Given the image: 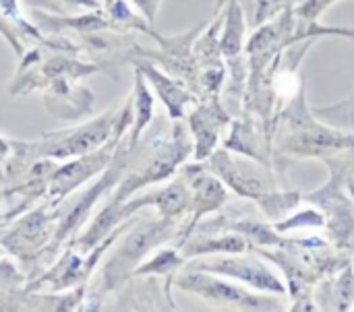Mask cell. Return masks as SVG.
<instances>
[{"label": "cell", "mask_w": 354, "mask_h": 312, "mask_svg": "<svg viewBox=\"0 0 354 312\" xmlns=\"http://www.w3.org/2000/svg\"><path fill=\"white\" fill-rule=\"evenodd\" d=\"M6 157H10V141H6V139L0 137V178H4L2 168H4Z\"/></svg>", "instance_id": "obj_14"}, {"label": "cell", "mask_w": 354, "mask_h": 312, "mask_svg": "<svg viewBox=\"0 0 354 312\" xmlns=\"http://www.w3.org/2000/svg\"><path fill=\"white\" fill-rule=\"evenodd\" d=\"M29 6H39L52 12H66V10H79V8H89L97 10L100 2L97 0H23Z\"/></svg>", "instance_id": "obj_11"}, {"label": "cell", "mask_w": 354, "mask_h": 312, "mask_svg": "<svg viewBox=\"0 0 354 312\" xmlns=\"http://www.w3.org/2000/svg\"><path fill=\"white\" fill-rule=\"evenodd\" d=\"M0 12L4 14L6 21L17 23V29H19V31H23V33H27V35H33V37H39V39H41V35H39V33L21 17V12H19V8H17V0H0Z\"/></svg>", "instance_id": "obj_12"}, {"label": "cell", "mask_w": 354, "mask_h": 312, "mask_svg": "<svg viewBox=\"0 0 354 312\" xmlns=\"http://www.w3.org/2000/svg\"><path fill=\"white\" fill-rule=\"evenodd\" d=\"M172 232V217H164L160 222L151 224H139L133 232L127 234L122 244L114 248L110 261L102 269V294L116 290L120 284H124L135 269L139 267L141 259L170 238Z\"/></svg>", "instance_id": "obj_2"}, {"label": "cell", "mask_w": 354, "mask_h": 312, "mask_svg": "<svg viewBox=\"0 0 354 312\" xmlns=\"http://www.w3.org/2000/svg\"><path fill=\"white\" fill-rule=\"evenodd\" d=\"M52 211H54V207L46 201L41 207L33 209L21 222H17L15 228L0 238V244L6 251H10L12 255L27 259L31 253L41 248V244L52 236V232H50Z\"/></svg>", "instance_id": "obj_4"}, {"label": "cell", "mask_w": 354, "mask_h": 312, "mask_svg": "<svg viewBox=\"0 0 354 312\" xmlns=\"http://www.w3.org/2000/svg\"><path fill=\"white\" fill-rule=\"evenodd\" d=\"M133 2L145 12V17H147L149 21H153V14H156V10H158L160 0H133Z\"/></svg>", "instance_id": "obj_13"}, {"label": "cell", "mask_w": 354, "mask_h": 312, "mask_svg": "<svg viewBox=\"0 0 354 312\" xmlns=\"http://www.w3.org/2000/svg\"><path fill=\"white\" fill-rule=\"evenodd\" d=\"M120 122V110L112 108L106 114H102L100 118L71 128V130H62V133H52L41 137L35 143H17L10 141V155L15 157L10 164H4V168H12V166H21V164H31L37 159H68V157H79L85 155L97 147H102L116 130Z\"/></svg>", "instance_id": "obj_1"}, {"label": "cell", "mask_w": 354, "mask_h": 312, "mask_svg": "<svg viewBox=\"0 0 354 312\" xmlns=\"http://www.w3.org/2000/svg\"><path fill=\"white\" fill-rule=\"evenodd\" d=\"M133 151H135V147H133L129 141L118 143V147H116V151H114L110 164L106 166L104 176H102L95 184H91V186L83 193V197L73 205V209L60 220V224H58V228H56V232H54V238H52V242H50V246H48V253L54 251V248H58L60 242H64L73 232L79 230V226L85 222V217H87L89 211L93 209V205H95V203H97V201H100V199H102L118 180H120V176L129 170V162H131V157H133Z\"/></svg>", "instance_id": "obj_3"}, {"label": "cell", "mask_w": 354, "mask_h": 312, "mask_svg": "<svg viewBox=\"0 0 354 312\" xmlns=\"http://www.w3.org/2000/svg\"><path fill=\"white\" fill-rule=\"evenodd\" d=\"M178 286L187 292L199 294L205 300L230 302V304H239V306H247V309H261L263 306V302L259 298H253L247 292H243L230 284H224V282H218V280H212L205 275H191V273L183 275L178 280Z\"/></svg>", "instance_id": "obj_5"}, {"label": "cell", "mask_w": 354, "mask_h": 312, "mask_svg": "<svg viewBox=\"0 0 354 312\" xmlns=\"http://www.w3.org/2000/svg\"><path fill=\"white\" fill-rule=\"evenodd\" d=\"M191 122H193V128H195V135H197V157L201 159L214 147V141H216V116H214L212 110L203 108V110H197L191 116Z\"/></svg>", "instance_id": "obj_9"}, {"label": "cell", "mask_w": 354, "mask_h": 312, "mask_svg": "<svg viewBox=\"0 0 354 312\" xmlns=\"http://www.w3.org/2000/svg\"><path fill=\"white\" fill-rule=\"evenodd\" d=\"M131 101H133V108H135V116H133V128L127 135V141L133 147H137V143L141 139V133L145 130V126L151 122V116H153V97H151V93L147 89L143 72L139 68H135V91L131 95Z\"/></svg>", "instance_id": "obj_8"}, {"label": "cell", "mask_w": 354, "mask_h": 312, "mask_svg": "<svg viewBox=\"0 0 354 312\" xmlns=\"http://www.w3.org/2000/svg\"><path fill=\"white\" fill-rule=\"evenodd\" d=\"M197 269H207V271H218V273H226L232 277H239L251 286L257 288H266V290H276L280 292L282 286L278 284L276 277H272L261 265L249 263V261H216V263H201L197 265Z\"/></svg>", "instance_id": "obj_6"}, {"label": "cell", "mask_w": 354, "mask_h": 312, "mask_svg": "<svg viewBox=\"0 0 354 312\" xmlns=\"http://www.w3.org/2000/svg\"><path fill=\"white\" fill-rule=\"evenodd\" d=\"M180 263H183V259L176 255V251H170V248H168V251H160L151 261L139 265V267L135 269L133 275H149V273L166 275V273L174 271Z\"/></svg>", "instance_id": "obj_10"}, {"label": "cell", "mask_w": 354, "mask_h": 312, "mask_svg": "<svg viewBox=\"0 0 354 312\" xmlns=\"http://www.w3.org/2000/svg\"><path fill=\"white\" fill-rule=\"evenodd\" d=\"M135 66L153 83V87H156V91L160 93V97H162V101L166 104V108H168V112H170V116L172 118H178L180 116V112H183V106L189 101V93L187 91H183L178 85H174L168 77H164L153 64H149V62H141V60H137L135 62Z\"/></svg>", "instance_id": "obj_7"}]
</instances>
